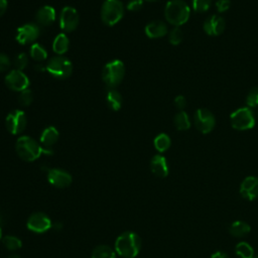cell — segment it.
Segmentation results:
<instances>
[{
  "instance_id": "cell-1",
  "label": "cell",
  "mask_w": 258,
  "mask_h": 258,
  "mask_svg": "<svg viewBox=\"0 0 258 258\" xmlns=\"http://www.w3.org/2000/svg\"><path fill=\"white\" fill-rule=\"evenodd\" d=\"M16 152L18 156L24 162H34L38 160L42 154H52V152L40 146L30 136H22L16 142Z\"/></svg>"
},
{
  "instance_id": "cell-2",
  "label": "cell",
  "mask_w": 258,
  "mask_h": 258,
  "mask_svg": "<svg viewBox=\"0 0 258 258\" xmlns=\"http://www.w3.org/2000/svg\"><path fill=\"white\" fill-rule=\"evenodd\" d=\"M142 239L134 232H125L121 234L115 243V250L120 256L125 258H134L140 250Z\"/></svg>"
},
{
  "instance_id": "cell-3",
  "label": "cell",
  "mask_w": 258,
  "mask_h": 258,
  "mask_svg": "<svg viewBox=\"0 0 258 258\" xmlns=\"http://www.w3.org/2000/svg\"><path fill=\"white\" fill-rule=\"evenodd\" d=\"M190 14V10L182 0H170L168 2L164 10V16L166 20L174 26L184 24L188 20Z\"/></svg>"
},
{
  "instance_id": "cell-4",
  "label": "cell",
  "mask_w": 258,
  "mask_h": 258,
  "mask_svg": "<svg viewBox=\"0 0 258 258\" xmlns=\"http://www.w3.org/2000/svg\"><path fill=\"white\" fill-rule=\"evenodd\" d=\"M46 70L54 78L60 80L68 79L73 73V64L67 58L58 56L48 60Z\"/></svg>"
},
{
  "instance_id": "cell-5",
  "label": "cell",
  "mask_w": 258,
  "mask_h": 258,
  "mask_svg": "<svg viewBox=\"0 0 258 258\" xmlns=\"http://www.w3.org/2000/svg\"><path fill=\"white\" fill-rule=\"evenodd\" d=\"M124 75V64L119 60H114L108 62L102 72V78L104 83L111 89H114L122 82Z\"/></svg>"
},
{
  "instance_id": "cell-6",
  "label": "cell",
  "mask_w": 258,
  "mask_h": 258,
  "mask_svg": "<svg viewBox=\"0 0 258 258\" xmlns=\"http://www.w3.org/2000/svg\"><path fill=\"white\" fill-rule=\"evenodd\" d=\"M124 14V8L119 0H105L101 10V18L106 26H112L119 22Z\"/></svg>"
},
{
  "instance_id": "cell-7",
  "label": "cell",
  "mask_w": 258,
  "mask_h": 258,
  "mask_svg": "<svg viewBox=\"0 0 258 258\" xmlns=\"http://www.w3.org/2000/svg\"><path fill=\"white\" fill-rule=\"evenodd\" d=\"M232 127L237 130H248L255 125V117L249 107L237 109L230 116Z\"/></svg>"
},
{
  "instance_id": "cell-8",
  "label": "cell",
  "mask_w": 258,
  "mask_h": 258,
  "mask_svg": "<svg viewBox=\"0 0 258 258\" xmlns=\"http://www.w3.org/2000/svg\"><path fill=\"white\" fill-rule=\"evenodd\" d=\"M194 122H195L198 130L204 134H210L216 125L214 114L206 108H200L196 111Z\"/></svg>"
},
{
  "instance_id": "cell-9",
  "label": "cell",
  "mask_w": 258,
  "mask_h": 258,
  "mask_svg": "<svg viewBox=\"0 0 258 258\" xmlns=\"http://www.w3.org/2000/svg\"><path fill=\"white\" fill-rule=\"evenodd\" d=\"M26 115L24 111L20 110H14L10 112L8 115L6 121L8 130L14 136L22 134L26 127Z\"/></svg>"
},
{
  "instance_id": "cell-10",
  "label": "cell",
  "mask_w": 258,
  "mask_h": 258,
  "mask_svg": "<svg viewBox=\"0 0 258 258\" xmlns=\"http://www.w3.org/2000/svg\"><path fill=\"white\" fill-rule=\"evenodd\" d=\"M60 26L64 32H74L79 26V14L77 10L70 6L64 8L60 16Z\"/></svg>"
},
{
  "instance_id": "cell-11",
  "label": "cell",
  "mask_w": 258,
  "mask_h": 258,
  "mask_svg": "<svg viewBox=\"0 0 258 258\" xmlns=\"http://www.w3.org/2000/svg\"><path fill=\"white\" fill-rule=\"evenodd\" d=\"M6 84L12 91L22 92L28 89L30 80L22 71L12 70L6 77Z\"/></svg>"
},
{
  "instance_id": "cell-12",
  "label": "cell",
  "mask_w": 258,
  "mask_h": 258,
  "mask_svg": "<svg viewBox=\"0 0 258 258\" xmlns=\"http://www.w3.org/2000/svg\"><path fill=\"white\" fill-rule=\"evenodd\" d=\"M40 34V30L38 26L34 24H26L18 28L16 38L20 44H26L36 40Z\"/></svg>"
},
{
  "instance_id": "cell-13",
  "label": "cell",
  "mask_w": 258,
  "mask_h": 258,
  "mask_svg": "<svg viewBox=\"0 0 258 258\" xmlns=\"http://www.w3.org/2000/svg\"><path fill=\"white\" fill-rule=\"evenodd\" d=\"M52 227V221L44 213H34L28 221V228L34 233H44Z\"/></svg>"
},
{
  "instance_id": "cell-14",
  "label": "cell",
  "mask_w": 258,
  "mask_h": 258,
  "mask_svg": "<svg viewBox=\"0 0 258 258\" xmlns=\"http://www.w3.org/2000/svg\"><path fill=\"white\" fill-rule=\"evenodd\" d=\"M239 192L247 201H254L258 198V178L247 176L241 182Z\"/></svg>"
},
{
  "instance_id": "cell-15",
  "label": "cell",
  "mask_w": 258,
  "mask_h": 258,
  "mask_svg": "<svg viewBox=\"0 0 258 258\" xmlns=\"http://www.w3.org/2000/svg\"><path fill=\"white\" fill-rule=\"evenodd\" d=\"M48 180L56 188H64L72 184V176L62 170L52 168L48 172Z\"/></svg>"
},
{
  "instance_id": "cell-16",
  "label": "cell",
  "mask_w": 258,
  "mask_h": 258,
  "mask_svg": "<svg viewBox=\"0 0 258 258\" xmlns=\"http://www.w3.org/2000/svg\"><path fill=\"white\" fill-rule=\"evenodd\" d=\"M226 22L222 16H211L204 22V30L208 36H217L224 32Z\"/></svg>"
},
{
  "instance_id": "cell-17",
  "label": "cell",
  "mask_w": 258,
  "mask_h": 258,
  "mask_svg": "<svg viewBox=\"0 0 258 258\" xmlns=\"http://www.w3.org/2000/svg\"><path fill=\"white\" fill-rule=\"evenodd\" d=\"M150 170L158 178H166L168 174V166L164 156H154L150 162Z\"/></svg>"
},
{
  "instance_id": "cell-18",
  "label": "cell",
  "mask_w": 258,
  "mask_h": 258,
  "mask_svg": "<svg viewBox=\"0 0 258 258\" xmlns=\"http://www.w3.org/2000/svg\"><path fill=\"white\" fill-rule=\"evenodd\" d=\"M168 34V26L164 22L156 20L146 26V34L150 38H160Z\"/></svg>"
},
{
  "instance_id": "cell-19",
  "label": "cell",
  "mask_w": 258,
  "mask_h": 258,
  "mask_svg": "<svg viewBox=\"0 0 258 258\" xmlns=\"http://www.w3.org/2000/svg\"><path fill=\"white\" fill-rule=\"evenodd\" d=\"M56 20V10L52 6H44L36 14V22L40 26H48Z\"/></svg>"
},
{
  "instance_id": "cell-20",
  "label": "cell",
  "mask_w": 258,
  "mask_h": 258,
  "mask_svg": "<svg viewBox=\"0 0 258 258\" xmlns=\"http://www.w3.org/2000/svg\"><path fill=\"white\" fill-rule=\"evenodd\" d=\"M58 136H60V134H58V129L54 126H50V127L46 128L42 132V136H40V142L46 148H48L58 142Z\"/></svg>"
},
{
  "instance_id": "cell-21",
  "label": "cell",
  "mask_w": 258,
  "mask_h": 258,
  "mask_svg": "<svg viewBox=\"0 0 258 258\" xmlns=\"http://www.w3.org/2000/svg\"><path fill=\"white\" fill-rule=\"evenodd\" d=\"M69 46H70V40L68 36L64 34H60L56 36L54 40L52 50L56 54L62 56L67 52V50H69Z\"/></svg>"
},
{
  "instance_id": "cell-22",
  "label": "cell",
  "mask_w": 258,
  "mask_h": 258,
  "mask_svg": "<svg viewBox=\"0 0 258 258\" xmlns=\"http://www.w3.org/2000/svg\"><path fill=\"white\" fill-rule=\"evenodd\" d=\"M250 231H251V228L249 224H247L244 221H235L229 226L230 234L237 238L246 236L247 234H249Z\"/></svg>"
},
{
  "instance_id": "cell-23",
  "label": "cell",
  "mask_w": 258,
  "mask_h": 258,
  "mask_svg": "<svg viewBox=\"0 0 258 258\" xmlns=\"http://www.w3.org/2000/svg\"><path fill=\"white\" fill-rule=\"evenodd\" d=\"M107 103L109 105V107L114 110V111H118L120 110L121 106H122V96L120 95V93L118 91H116L115 89H111L108 91L107 93Z\"/></svg>"
},
{
  "instance_id": "cell-24",
  "label": "cell",
  "mask_w": 258,
  "mask_h": 258,
  "mask_svg": "<svg viewBox=\"0 0 258 258\" xmlns=\"http://www.w3.org/2000/svg\"><path fill=\"white\" fill-rule=\"evenodd\" d=\"M174 125L178 130H188L190 127V120L184 111H180L174 117Z\"/></svg>"
},
{
  "instance_id": "cell-25",
  "label": "cell",
  "mask_w": 258,
  "mask_h": 258,
  "mask_svg": "<svg viewBox=\"0 0 258 258\" xmlns=\"http://www.w3.org/2000/svg\"><path fill=\"white\" fill-rule=\"evenodd\" d=\"M235 252L239 258H254V250L246 242H239L235 247Z\"/></svg>"
},
{
  "instance_id": "cell-26",
  "label": "cell",
  "mask_w": 258,
  "mask_h": 258,
  "mask_svg": "<svg viewBox=\"0 0 258 258\" xmlns=\"http://www.w3.org/2000/svg\"><path fill=\"white\" fill-rule=\"evenodd\" d=\"M92 258H115V252L107 245H100L94 249Z\"/></svg>"
},
{
  "instance_id": "cell-27",
  "label": "cell",
  "mask_w": 258,
  "mask_h": 258,
  "mask_svg": "<svg viewBox=\"0 0 258 258\" xmlns=\"http://www.w3.org/2000/svg\"><path fill=\"white\" fill-rule=\"evenodd\" d=\"M170 146V138L166 134H160L154 140V148L160 152H166Z\"/></svg>"
},
{
  "instance_id": "cell-28",
  "label": "cell",
  "mask_w": 258,
  "mask_h": 258,
  "mask_svg": "<svg viewBox=\"0 0 258 258\" xmlns=\"http://www.w3.org/2000/svg\"><path fill=\"white\" fill-rule=\"evenodd\" d=\"M30 56L34 60H44L48 58V52L46 50L38 44H34L30 48Z\"/></svg>"
},
{
  "instance_id": "cell-29",
  "label": "cell",
  "mask_w": 258,
  "mask_h": 258,
  "mask_svg": "<svg viewBox=\"0 0 258 258\" xmlns=\"http://www.w3.org/2000/svg\"><path fill=\"white\" fill-rule=\"evenodd\" d=\"M4 245L8 249V250H18L22 247V240L18 239L16 236L8 235L4 238Z\"/></svg>"
},
{
  "instance_id": "cell-30",
  "label": "cell",
  "mask_w": 258,
  "mask_h": 258,
  "mask_svg": "<svg viewBox=\"0 0 258 258\" xmlns=\"http://www.w3.org/2000/svg\"><path fill=\"white\" fill-rule=\"evenodd\" d=\"M182 38H184V32L182 30L178 28V26H176L172 30V32H170V42L172 44V46H178L182 42Z\"/></svg>"
},
{
  "instance_id": "cell-31",
  "label": "cell",
  "mask_w": 258,
  "mask_h": 258,
  "mask_svg": "<svg viewBox=\"0 0 258 258\" xmlns=\"http://www.w3.org/2000/svg\"><path fill=\"white\" fill-rule=\"evenodd\" d=\"M246 104L249 108L258 107V87H253L247 97H246Z\"/></svg>"
},
{
  "instance_id": "cell-32",
  "label": "cell",
  "mask_w": 258,
  "mask_h": 258,
  "mask_svg": "<svg viewBox=\"0 0 258 258\" xmlns=\"http://www.w3.org/2000/svg\"><path fill=\"white\" fill-rule=\"evenodd\" d=\"M212 4V0H192V8L197 12H207Z\"/></svg>"
},
{
  "instance_id": "cell-33",
  "label": "cell",
  "mask_w": 258,
  "mask_h": 258,
  "mask_svg": "<svg viewBox=\"0 0 258 258\" xmlns=\"http://www.w3.org/2000/svg\"><path fill=\"white\" fill-rule=\"evenodd\" d=\"M32 100H34V95H32V92L30 89L22 91L20 96H18L20 103L24 107L30 106L32 103Z\"/></svg>"
},
{
  "instance_id": "cell-34",
  "label": "cell",
  "mask_w": 258,
  "mask_h": 258,
  "mask_svg": "<svg viewBox=\"0 0 258 258\" xmlns=\"http://www.w3.org/2000/svg\"><path fill=\"white\" fill-rule=\"evenodd\" d=\"M28 54L24 52L20 54L14 60V66L16 70L22 71L28 67Z\"/></svg>"
},
{
  "instance_id": "cell-35",
  "label": "cell",
  "mask_w": 258,
  "mask_h": 258,
  "mask_svg": "<svg viewBox=\"0 0 258 258\" xmlns=\"http://www.w3.org/2000/svg\"><path fill=\"white\" fill-rule=\"evenodd\" d=\"M10 58L4 54H0V72L8 71L10 68Z\"/></svg>"
},
{
  "instance_id": "cell-36",
  "label": "cell",
  "mask_w": 258,
  "mask_h": 258,
  "mask_svg": "<svg viewBox=\"0 0 258 258\" xmlns=\"http://www.w3.org/2000/svg\"><path fill=\"white\" fill-rule=\"evenodd\" d=\"M144 6V0H130L127 4L128 10L130 12H138Z\"/></svg>"
},
{
  "instance_id": "cell-37",
  "label": "cell",
  "mask_w": 258,
  "mask_h": 258,
  "mask_svg": "<svg viewBox=\"0 0 258 258\" xmlns=\"http://www.w3.org/2000/svg\"><path fill=\"white\" fill-rule=\"evenodd\" d=\"M231 6L230 0H218L216 2V8L219 12H227Z\"/></svg>"
},
{
  "instance_id": "cell-38",
  "label": "cell",
  "mask_w": 258,
  "mask_h": 258,
  "mask_svg": "<svg viewBox=\"0 0 258 258\" xmlns=\"http://www.w3.org/2000/svg\"><path fill=\"white\" fill-rule=\"evenodd\" d=\"M174 105H176V107L178 110L182 111V110L184 109V107L186 106V98H184V96H182V95L176 97V99H174Z\"/></svg>"
},
{
  "instance_id": "cell-39",
  "label": "cell",
  "mask_w": 258,
  "mask_h": 258,
  "mask_svg": "<svg viewBox=\"0 0 258 258\" xmlns=\"http://www.w3.org/2000/svg\"><path fill=\"white\" fill-rule=\"evenodd\" d=\"M8 10V0H0V16H2Z\"/></svg>"
},
{
  "instance_id": "cell-40",
  "label": "cell",
  "mask_w": 258,
  "mask_h": 258,
  "mask_svg": "<svg viewBox=\"0 0 258 258\" xmlns=\"http://www.w3.org/2000/svg\"><path fill=\"white\" fill-rule=\"evenodd\" d=\"M211 258H229V256L222 251H216L212 254Z\"/></svg>"
},
{
  "instance_id": "cell-41",
  "label": "cell",
  "mask_w": 258,
  "mask_h": 258,
  "mask_svg": "<svg viewBox=\"0 0 258 258\" xmlns=\"http://www.w3.org/2000/svg\"><path fill=\"white\" fill-rule=\"evenodd\" d=\"M8 258H20L18 255H12V256H10Z\"/></svg>"
},
{
  "instance_id": "cell-42",
  "label": "cell",
  "mask_w": 258,
  "mask_h": 258,
  "mask_svg": "<svg viewBox=\"0 0 258 258\" xmlns=\"http://www.w3.org/2000/svg\"><path fill=\"white\" fill-rule=\"evenodd\" d=\"M2 238V227H0V239Z\"/></svg>"
},
{
  "instance_id": "cell-43",
  "label": "cell",
  "mask_w": 258,
  "mask_h": 258,
  "mask_svg": "<svg viewBox=\"0 0 258 258\" xmlns=\"http://www.w3.org/2000/svg\"><path fill=\"white\" fill-rule=\"evenodd\" d=\"M148 2H158V0H148Z\"/></svg>"
},
{
  "instance_id": "cell-44",
  "label": "cell",
  "mask_w": 258,
  "mask_h": 258,
  "mask_svg": "<svg viewBox=\"0 0 258 258\" xmlns=\"http://www.w3.org/2000/svg\"><path fill=\"white\" fill-rule=\"evenodd\" d=\"M254 258H258V255H254Z\"/></svg>"
}]
</instances>
